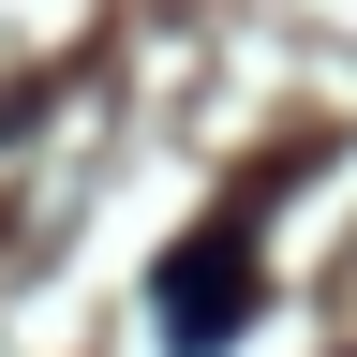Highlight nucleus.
I'll use <instances>...</instances> for the list:
<instances>
[{"label": "nucleus", "mask_w": 357, "mask_h": 357, "mask_svg": "<svg viewBox=\"0 0 357 357\" xmlns=\"http://www.w3.org/2000/svg\"><path fill=\"white\" fill-rule=\"evenodd\" d=\"M253 298H268V268H253V223H194V238L164 253V283H149V312H164V342H178V357L238 342V328H253Z\"/></svg>", "instance_id": "1"}]
</instances>
